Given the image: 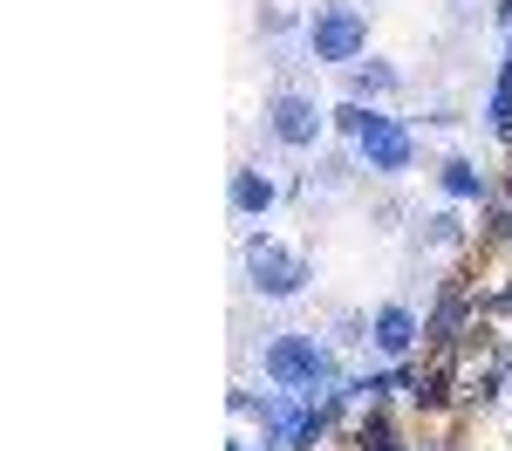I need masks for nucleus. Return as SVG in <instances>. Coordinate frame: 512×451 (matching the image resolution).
Here are the masks:
<instances>
[{"label":"nucleus","instance_id":"nucleus-1","mask_svg":"<svg viewBox=\"0 0 512 451\" xmlns=\"http://www.w3.org/2000/svg\"><path fill=\"white\" fill-rule=\"evenodd\" d=\"M260 376L287 390V397H308V404H335L342 390V369H335V349L315 342L308 328H280L274 342L260 349Z\"/></svg>","mask_w":512,"mask_h":451},{"label":"nucleus","instance_id":"nucleus-10","mask_svg":"<svg viewBox=\"0 0 512 451\" xmlns=\"http://www.w3.org/2000/svg\"><path fill=\"white\" fill-rule=\"evenodd\" d=\"M424 240L431 246H458L465 240V233H458V212H431V219H424Z\"/></svg>","mask_w":512,"mask_h":451},{"label":"nucleus","instance_id":"nucleus-4","mask_svg":"<svg viewBox=\"0 0 512 451\" xmlns=\"http://www.w3.org/2000/svg\"><path fill=\"white\" fill-rule=\"evenodd\" d=\"M328 123H335V110H321L308 89H274L267 96V137L287 144V151H315L328 137Z\"/></svg>","mask_w":512,"mask_h":451},{"label":"nucleus","instance_id":"nucleus-12","mask_svg":"<svg viewBox=\"0 0 512 451\" xmlns=\"http://www.w3.org/2000/svg\"><path fill=\"white\" fill-rule=\"evenodd\" d=\"M226 451H253V445H246V438H233V445H226Z\"/></svg>","mask_w":512,"mask_h":451},{"label":"nucleus","instance_id":"nucleus-2","mask_svg":"<svg viewBox=\"0 0 512 451\" xmlns=\"http://www.w3.org/2000/svg\"><path fill=\"white\" fill-rule=\"evenodd\" d=\"M301 41H308V55L328 62V69H355L362 48H369V14L349 7V0H315L308 21H301Z\"/></svg>","mask_w":512,"mask_h":451},{"label":"nucleus","instance_id":"nucleus-3","mask_svg":"<svg viewBox=\"0 0 512 451\" xmlns=\"http://www.w3.org/2000/svg\"><path fill=\"white\" fill-rule=\"evenodd\" d=\"M308 281H315V260L301 246H287L280 233H253L246 240V287L260 301H294V294H308Z\"/></svg>","mask_w":512,"mask_h":451},{"label":"nucleus","instance_id":"nucleus-6","mask_svg":"<svg viewBox=\"0 0 512 451\" xmlns=\"http://www.w3.org/2000/svg\"><path fill=\"white\" fill-rule=\"evenodd\" d=\"M417 335H424V322H417V308H403V301H383V308L369 315V342H376L390 363L417 349Z\"/></svg>","mask_w":512,"mask_h":451},{"label":"nucleus","instance_id":"nucleus-5","mask_svg":"<svg viewBox=\"0 0 512 451\" xmlns=\"http://www.w3.org/2000/svg\"><path fill=\"white\" fill-rule=\"evenodd\" d=\"M355 164H362V171H376V178H403V171L417 164V137H410L396 117L369 110L362 137H355Z\"/></svg>","mask_w":512,"mask_h":451},{"label":"nucleus","instance_id":"nucleus-8","mask_svg":"<svg viewBox=\"0 0 512 451\" xmlns=\"http://www.w3.org/2000/svg\"><path fill=\"white\" fill-rule=\"evenodd\" d=\"M437 185H444L451 199H465V205L492 199V185H485V171H478L472 158H444V164H437Z\"/></svg>","mask_w":512,"mask_h":451},{"label":"nucleus","instance_id":"nucleus-11","mask_svg":"<svg viewBox=\"0 0 512 451\" xmlns=\"http://www.w3.org/2000/svg\"><path fill=\"white\" fill-rule=\"evenodd\" d=\"M362 123H369V103H342V110H335V130H342V137H362Z\"/></svg>","mask_w":512,"mask_h":451},{"label":"nucleus","instance_id":"nucleus-7","mask_svg":"<svg viewBox=\"0 0 512 451\" xmlns=\"http://www.w3.org/2000/svg\"><path fill=\"white\" fill-rule=\"evenodd\" d=\"M274 199H280V185L260 171V164H239V171H233V212H239V219H267Z\"/></svg>","mask_w":512,"mask_h":451},{"label":"nucleus","instance_id":"nucleus-9","mask_svg":"<svg viewBox=\"0 0 512 451\" xmlns=\"http://www.w3.org/2000/svg\"><path fill=\"white\" fill-rule=\"evenodd\" d=\"M396 82H403V76H396L390 62H355V69H349V96H355V103H369V110H376L383 96H396Z\"/></svg>","mask_w":512,"mask_h":451}]
</instances>
